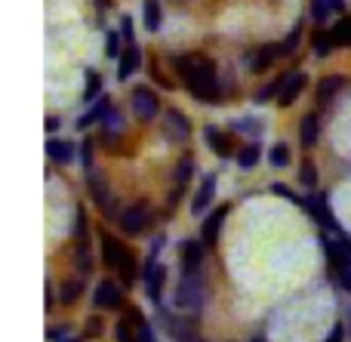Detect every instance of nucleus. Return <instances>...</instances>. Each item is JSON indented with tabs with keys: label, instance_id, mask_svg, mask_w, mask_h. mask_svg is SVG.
Returning a JSON list of instances; mask_svg holds the SVG:
<instances>
[{
	"label": "nucleus",
	"instance_id": "obj_1",
	"mask_svg": "<svg viewBox=\"0 0 351 342\" xmlns=\"http://www.w3.org/2000/svg\"><path fill=\"white\" fill-rule=\"evenodd\" d=\"M173 68L179 74V80L185 84V90L191 93L197 102L216 105L222 99V84L216 74V62L204 53H182L173 56Z\"/></svg>",
	"mask_w": 351,
	"mask_h": 342
},
{
	"label": "nucleus",
	"instance_id": "obj_20",
	"mask_svg": "<svg viewBox=\"0 0 351 342\" xmlns=\"http://www.w3.org/2000/svg\"><path fill=\"white\" fill-rule=\"evenodd\" d=\"M339 47L333 37V28H324V25H317V31L311 34V53L317 56V59H327L333 49Z\"/></svg>",
	"mask_w": 351,
	"mask_h": 342
},
{
	"label": "nucleus",
	"instance_id": "obj_29",
	"mask_svg": "<svg viewBox=\"0 0 351 342\" xmlns=\"http://www.w3.org/2000/svg\"><path fill=\"white\" fill-rule=\"evenodd\" d=\"M268 160H271L274 170H284V167H290V145H287V142H278V145H271V151H268Z\"/></svg>",
	"mask_w": 351,
	"mask_h": 342
},
{
	"label": "nucleus",
	"instance_id": "obj_15",
	"mask_svg": "<svg viewBox=\"0 0 351 342\" xmlns=\"http://www.w3.org/2000/svg\"><path fill=\"white\" fill-rule=\"evenodd\" d=\"M213 197H216V173H206L204 182H200V188L194 191L191 213H194V216L206 213V210H210V204H213Z\"/></svg>",
	"mask_w": 351,
	"mask_h": 342
},
{
	"label": "nucleus",
	"instance_id": "obj_34",
	"mask_svg": "<svg viewBox=\"0 0 351 342\" xmlns=\"http://www.w3.org/2000/svg\"><path fill=\"white\" fill-rule=\"evenodd\" d=\"M121 40H123V34H121V28L117 31H108V37H105V56L108 59H121Z\"/></svg>",
	"mask_w": 351,
	"mask_h": 342
},
{
	"label": "nucleus",
	"instance_id": "obj_17",
	"mask_svg": "<svg viewBox=\"0 0 351 342\" xmlns=\"http://www.w3.org/2000/svg\"><path fill=\"white\" fill-rule=\"evenodd\" d=\"M111 108H114V102H111V99L102 93V96H99L96 102H93V108L86 111L84 117H77V130H90L93 123H102L105 117H108V111H111Z\"/></svg>",
	"mask_w": 351,
	"mask_h": 342
},
{
	"label": "nucleus",
	"instance_id": "obj_4",
	"mask_svg": "<svg viewBox=\"0 0 351 342\" xmlns=\"http://www.w3.org/2000/svg\"><path fill=\"white\" fill-rule=\"evenodd\" d=\"M117 219H121L123 234H130V238H139V234L145 232L148 219H152V210H148L142 201H136V204H130V207H123Z\"/></svg>",
	"mask_w": 351,
	"mask_h": 342
},
{
	"label": "nucleus",
	"instance_id": "obj_35",
	"mask_svg": "<svg viewBox=\"0 0 351 342\" xmlns=\"http://www.w3.org/2000/svg\"><path fill=\"white\" fill-rule=\"evenodd\" d=\"M80 296V281H65L62 284V293H59V302L62 306H74Z\"/></svg>",
	"mask_w": 351,
	"mask_h": 342
},
{
	"label": "nucleus",
	"instance_id": "obj_5",
	"mask_svg": "<svg viewBox=\"0 0 351 342\" xmlns=\"http://www.w3.org/2000/svg\"><path fill=\"white\" fill-rule=\"evenodd\" d=\"M160 318L167 321V333H170L176 342L197 339V318H194V315H170V312H164V308H160Z\"/></svg>",
	"mask_w": 351,
	"mask_h": 342
},
{
	"label": "nucleus",
	"instance_id": "obj_27",
	"mask_svg": "<svg viewBox=\"0 0 351 342\" xmlns=\"http://www.w3.org/2000/svg\"><path fill=\"white\" fill-rule=\"evenodd\" d=\"M308 16H311V22L327 25V19L333 16V6H330V0H311V3H308Z\"/></svg>",
	"mask_w": 351,
	"mask_h": 342
},
{
	"label": "nucleus",
	"instance_id": "obj_24",
	"mask_svg": "<svg viewBox=\"0 0 351 342\" xmlns=\"http://www.w3.org/2000/svg\"><path fill=\"white\" fill-rule=\"evenodd\" d=\"M342 86H346L342 74H327V77H321V84H317V105H330V99H333Z\"/></svg>",
	"mask_w": 351,
	"mask_h": 342
},
{
	"label": "nucleus",
	"instance_id": "obj_36",
	"mask_svg": "<svg viewBox=\"0 0 351 342\" xmlns=\"http://www.w3.org/2000/svg\"><path fill=\"white\" fill-rule=\"evenodd\" d=\"M231 130L234 133H250V136H259L262 133V123L256 121V117H241V121L231 123Z\"/></svg>",
	"mask_w": 351,
	"mask_h": 342
},
{
	"label": "nucleus",
	"instance_id": "obj_13",
	"mask_svg": "<svg viewBox=\"0 0 351 342\" xmlns=\"http://www.w3.org/2000/svg\"><path fill=\"white\" fill-rule=\"evenodd\" d=\"M139 65H142V49H139V43H127L123 47V53H121V59H117V80H127V77H133L136 71H139Z\"/></svg>",
	"mask_w": 351,
	"mask_h": 342
},
{
	"label": "nucleus",
	"instance_id": "obj_28",
	"mask_svg": "<svg viewBox=\"0 0 351 342\" xmlns=\"http://www.w3.org/2000/svg\"><path fill=\"white\" fill-rule=\"evenodd\" d=\"M299 43H302V22L293 25L290 34H287L284 40H280V56H293V53H296Z\"/></svg>",
	"mask_w": 351,
	"mask_h": 342
},
{
	"label": "nucleus",
	"instance_id": "obj_43",
	"mask_svg": "<svg viewBox=\"0 0 351 342\" xmlns=\"http://www.w3.org/2000/svg\"><path fill=\"white\" fill-rule=\"evenodd\" d=\"M342 339H346V324L339 321V324H333V330H330L327 342H342Z\"/></svg>",
	"mask_w": 351,
	"mask_h": 342
},
{
	"label": "nucleus",
	"instance_id": "obj_3",
	"mask_svg": "<svg viewBox=\"0 0 351 342\" xmlns=\"http://www.w3.org/2000/svg\"><path fill=\"white\" fill-rule=\"evenodd\" d=\"M130 102H133V114H136V121H142V123L154 121V117L160 114V96H158V93H154L148 84L136 86L133 96H130Z\"/></svg>",
	"mask_w": 351,
	"mask_h": 342
},
{
	"label": "nucleus",
	"instance_id": "obj_26",
	"mask_svg": "<svg viewBox=\"0 0 351 342\" xmlns=\"http://www.w3.org/2000/svg\"><path fill=\"white\" fill-rule=\"evenodd\" d=\"M86 86H84V102H96L99 96H102V74L96 71V68H86Z\"/></svg>",
	"mask_w": 351,
	"mask_h": 342
},
{
	"label": "nucleus",
	"instance_id": "obj_32",
	"mask_svg": "<svg viewBox=\"0 0 351 342\" xmlns=\"http://www.w3.org/2000/svg\"><path fill=\"white\" fill-rule=\"evenodd\" d=\"M191 176H194V158L191 154H182L179 167H176V182H179V188H185V185L191 182Z\"/></svg>",
	"mask_w": 351,
	"mask_h": 342
},
{
	"label": "nucleus",
	"instance_id": "obj_10",
	"mask_svg": "<svg viewBox=\"0 0 351 342\" xmlns=\"http://www.w3.org/2000/svg\"><path fill=\"white\" fill-rule=\"evenodd\" d=\"M278 59H284V56H280V43H262L259 49H253V53H250L247 68L253 74H265Z\"/></svg>",
	"mask_w": 351,
	"mask_h": 342
},
{
	"label": "nucleus",
	"instance_id": "obj_47",
	"mask_svg": "<svg viewBox=\"0 0 351 342\" xmlns=\"http://www.w3.org/2000/svg\"><path fill=\"white\" fill-rule=\"evenodd\" d=\"M96 3L102 6V10H108V6H111V0H96Z\"/></svg>",
	"mask_w": 351,
	"mask_h": 342
},
{
	"label": "nucleus",
	"instance_id": "obj_9",
	"mask_svg": "<svg viewBox=\"0 0 351 342\" xmlns=\"http://www.w3.org/2000/svg\"><path fill=\"white\" fill-rule=\"evenodd\" d=\"M93 306L105 308V312H117L123 306V290L114 281H99V287L93 290Z\"/></svg>",
	"mask_w": 351,
	"mask_h": 342
},
{
	"label": "nucleus",
	"instance_id": "obj_48",
	"mask_svg": "<svg viewBox=\"0 0 351 342\" xmlns=\"http://www.w3.org/2000/svg\"><path fill=\"white\" fill-rule=\"evenodd\" d=\"M62 342H84L80 337H68V339H62Z\"/></svg>",
	"mask_w": 351,
	"mask_h": 342
},
{
	"label": "nucleus",
	"instance_id": "obj_33",
	"mask_svg": "<svg viewBox=\"0 0 351 342\" xmlns=\"http://www.w3.org/2000/svg\"><path fill=\"white\" fill-rule=\"evenodd\" d=\"M299 182H302L305 188H315V185H317V167L311 164L308 158L299 164Z\"/></svg>",
	"mask_w": 351,
	"mask_h": 342
},
{
	"label": "nucleus",
	"instance_id": "obj_44",
	"mask_svg": "<svg viewBox=\"0 0 351 342\" xmlns=\"http://www.w3.org/2000/svg\"><path fill=\"white\" fill-rule=\"evenodd\" d=\"M330 6H333L336 16H346L348 12V0H330Z\"/></svg>",
	"mask_w": 351,
	"mask_h": 342
},
{
	"label": "nucleus",
	"instance_id": "obj_38",
	"mask_svg": "<svg viewBox=\"0 0 351 342\" xmlns=\"http://www.w3.org/2000/svg\"><path fill=\"white\" fill-rule=\"evenodd\" d=\"M271 191H274V195H280V197H287V201H290V204H296V207H302V210H305V197H299L296 191H290V188H287V185L274 182V185H271Z\"/></svg>",
	"mask_w": 351,
	"mask_h": 342
},
{
	"label": "nucleus",
	"instance_id": "obj_18",
	"mask_svg": "<svg viewBox=\"0 0 351 342\" xmlns=\"http://www.w3.org/2000/svg\"><path fill=\"white\" fill-rule=\"evenodd\" d=\"M204 238L194 241L188 238L185 244H182V271H200V262H204Z\"/></svg>",
	"mask_w": 351,
	"mask_h": 342
},
{
	"label": "nucleus",
	"instance_id": "obj_12",
	"mask_svg": "<svg viewBox=\"0 0 351 342\" xmlns=\"http://www.w3.org/2000/svg\"><path fill=\"white\" fill-rule=\"evenodd\" d=\"M127 256H130V250L121 244V241L111 238V234H102V262H105V269L121 271V265L127 262Z\"/></svg>",
	"mask_w": 351,
	"mask_h": 342
},
{
	"label": "nucleus",
	"instance_id": "obj_25",
	"mask_svg": "<svg viewBox=\"0 0 351 342\" xmlns=\"http://www.w3.org/2000/svg\"><path fill=\"white\" fill-rule=\"evenodd\" d=\"M259 158H262L259 142H247L243 148H237V167H243V170H253V167L259 164Z\"/></svg>",
	"mask_w": 351,
	"mask_h": 342
},
{
	"label": "nucleus",
	"instance_id": "obj_6",
	"mask_svg": "<svg viewBox=\"0 0 351 342\" xmlns=\"http://www.w3.org/2000/svg\"><path fill=\"white\" fill-rule=\"evenodd\" d=\"M191 133H194L191 121H188L179 108H167L164 111V136L173 142V145H185V142L191 139Z\"/></svg>",
	"mask_w": 351,
	"mask_h": 342
},
{
	"label": "nucleus",
	"instance_id": "obj_22",
	"mask_svg": "<svg viewBox=\"0 0 351 342\" xmlns=\"http://www.w3.org/2000/svg\"><path fill=\"white\" fill-rule=\"evenodd\" d=\"M299 139H302V148L317 145V139H321V121H317L315 111L302 117V123H299Z\"/></svg>",
	"mask_w": 351,
	"mask_h": 342
},
{
	"label": "nucleus",
	"instance_id": "obj_39",
	"mask_svg": "<svg viewBox=\"0 0 351 342\" xmlns=\"http://www.w3.org/2000/svg\"><path fill=\"white\" fill-rule=\"evenodd\" d=\"M105 333V324H102V318H96V315H93L90 321H86V330H84V337L86 339H99Z\"/></svg>",
	"mask_w": 351,
	"mask_h": 342
},
{
	"label": "nucleus",
	"instance_id": "obj_2",
	"mask_svg": "<svg viewBox=\"0 0 351 342\" xmlns=\"http://www.w3.org/2000/svg\"><path fill=\"white\" fill-rule=\"evenodd\" d=\"M206 300V284L200 278V271H182L179 284H176L173 302L176 308H185V312H197Z\"/></svg>",
	"mask_w": 351,
	"mask_h": 342
},
{
	"label": "nucleus",
	"instance_id": "obj_8",
	"mask_svg": "<svg viewBox=\"0 0 351 342\" xmlns=\"http://www.w3.org/2000/svg\"><path fill=\"white\" fill-rule=\"evenodd\" d=\"M86 173V188H90V197H93V204L96 207H102L105 213H114V195L108 191V182L102 179V173H96V167L93 170H84Z\"/></svg>",
	"mask_w": 351,
	"mask_h": 342
},
{
	"label": "nucleus",
	"instance_id": "obj_11",
	"mask_svg": "<svg viewBox=\"0 0 351 342\" xmlns=\"http://www.w3.org/2000/svg\"><path fill=\"white\" fill-rule=\"evenodd\" d=\"M305 86H308V74H305V71H287V80H284L280 96H278V105H280V108H290V105L302 96Z\"/></svg>",
	"mask_w": 351,
	"mask_h": 342
},
{
	"label": "nucleus",
	"instance_id": "obj_14",
	"mask_svg": "<svg viewBox=\"0 0 351 342\" xmlns=\"http://www.w3.org/2000/svg\"><path fill=\"white\" fill-rule=\"evenodd\" d=\"M204 139H206V145L213 148V154H219V158H231V154H234L231 133H222L216 123H206V127H204Z\"/></svg>",
	"mask_w": 351,
	"mask_h": 342
},
{
	"label": "nucleus",
	"instance_id": "obj_46",
	"mask_svg": "<svg viewBox=\"0 0 351 342\" xmlns=\"http://www.w3.org/2000/svg\"><path fill=\"white\" fill-rule=\"evenodd\" d=\"M53 306H56V290H53V284L47 281V312H49Z\"/></svg>",
	"mask_w": 351,
	"mask_h": 342
},
{
	"label": "nucleus",
	"instance_id": "obj_51",
	"mask_svg": "<svg viewBox=\"0 0 351 342\" xmlns=\"http://www.w3.org/2000/svg\"><path fill=\"white\" fill-rule=\"evenodd\" d=\"M191 342H206V339H200V337H197V339H191Z\"/></svg>",
	"mask_w": 351,
	"mask_h": 342
},
{
	"label": "nucleus",
	"instance_id": "obj_50",
	"mask_svg": "<svg viewBox=\"0 0 351 342\" xmlns=\"http://www.w3.org/2000/svg\"><path fill=\"white\" fill-rule=\"evenodd\" d=\"M250 342H265V339H262V337H253V339H250Z\"/></svg>",
	"mask_w": 351,
	"mask_h": 342
},
{
	"label": "nucleus",
	"instance_id": "obj_16",
	"mask_svg": "<svg viewBox=\"0 0 351 342\" xmlns=\"http://www.w3.org/2000/svg\"><path fill=\"white\" fill-rule=\"evenodd\" d=\"M145 278V290H148V300L154 302V306H160L164 302V284H167V265H154L148 275H142Z\"/></svg>",
	"mask_w": 351,
	"mask_h": 342
},
{
	"label": "nucleus",
	"instance_id": "obj_30",
	"mask_svg": "<svg viewBox=\"0 0 351 342\" xmlns=\"http://www.w3.org/2000/svg\"><path fill=\"white\" fill-rule=\"evenodd\" d=\"M333 37H336V43H339V47H351V16H348V12L336 19Z\"/></svg>",
	"mask_w": 351,
	"mask_h": 342
},
{
	"label": "nucleus",
	"instance_id": "obj_45",
	"mask_svg": "<svg viewBox=\"0 0 351 342\" xmlns=\"http://www.w3.org/2000/svg\"><path fill=\"white\" fill-rule=\"evenodd\" d=\"M43 130H47V136H49V133H56V130H59V117L49 114L47 121H43Z\"/></svg>",
	"mask_w": 351,
	"mask_h": 342
},
{
	"label": "nucleus",
	"instance_id": "obj_49",
	"mask_svg": "<svg viewBox=\"0 0 351 342\" xmlns=\"http://www.w3.org/2000/svg\"><path fill=\"white\" fill-rule=\"evenodd\" d=\"M346 324H348V333H351V308H348V321H346Z\"/></svg>",
	"mask_w": 351,
	"mask_h": 342
},
{
	"label": "nucleus",
	"instance_id": "obj_42",
	"mask_svg": "<svg viewBox=\"0 0 351 342\" xmlns=\"http://www.w3.org/2000/svg\"><path fill=\"white\" fill-rule=\"evenodd\" d=\"M65 333H68V324H59V327H53V330H47V339L49 342H62L65 339Z\"/></svg>",
	"mask_w": 351,
	"mask_h": 342
},
{
	"label": "nucleus",
	"instance_id": "obj_40",
	"mask_svg": "<svg viewBox=\"0 0 351 342\" xmlns=\"http://www.w3.org/2000/svg\"><path fill=\"white\" fill-rule=\"evenodd\" d=\"M136 342H158V339H154L152 321H139V337H136Z\"/></svg>",
	"mask_w": 351,
	"mask_h": 342
},
{
	"label": "nucleus",
	"instance_id": "obj_41",
	"mask_svg": "<svg viewBox=\"0 0 351 342\" xmlns=\"http://www.w3.org/2000/svg\"><path fill=\"white\" fill-rule=\"evenodd\" d=\"M121 34H123V43H136V34H133V16H123V19H121Z\"/></svg>",
	"mask_w": 351,
	"mask_h": 342
},
{
	"label": "nucleus",
	"instance_id": "obj_23",
	"mask_svg": "<svg viewBox=\"0 0 351 342\" xmlns=\"http://www.w3.org/2000/svg\"><path fill=\"white\" fill-rule=\"evenodd\" d=\"M142 22H145L148 34H158L160 25H164V10H160V0H142Z\"/></svg>",
	"mask_w": 351,
	"mask_h": 342
},
{
	"label": "nucleus",
	"instance_id": "obj_7",
	"mask_svg": "<svg viewBox=\"0 0 351 342\" xmlns=\"http://www.w3.org/2000/svg\"><path fill=\"white\" fill-rule=\"evenodd\" d=\"M305 210H308L311 219H315L317 225L324 228V232H336V234L342 232V228L336 225V216L330 213V201H327V195H308V197H305Z\"/></svg>",
	"mask_w": 351,
	"mask_h": 342
},
{
	"label": "nucleus",
	"instance_id": "obj_37",
	"mask_svg": "<svg viewBox=\"0 0 351 342\" xmlns=\"http://www.w3.org/2000/svg\"><path fill=\"white\" fill-rule=\"evenodd\" d=\"M93 148H96V139L86 136V139L80 142V160H84V170H93Z\"/></svg>",
	"mask_w": 351,
	"mask_h": 342
},
{
	"label": "nucleus",
	"instance_id": "obj_21",
	"mask_svg": "<svg viewBox=\"0 0 351 342\" xmlns=\"http://www.w3.org/2000/svg\"><path fill=\"white\" fill-rule=\"evenodd\" d=\"M47 154L59 167H68L74 160V154H77V148H74V142H65V139H47Z\"/></svg>",
	"mask_w": 351,
	"mask_h": 342
},
{
	"label": "nucleus",
	"instance_id": "obj_19",
	"mask_svg": "<svg viewBox=\"0 0 351 342\" xmlns=\"http://www.w3.org/2000/svg\"><path fill=\"white\" fill-rule=\"evenodd\" d=\"M225 216H228V204H222L219 210H213V213L206 216V222H204V244L206 247H216L219 244V234H222Z\"/></svg>",
	"mask_w": 351,
	"mask_h": 342
},
{
	"label": "nucleus",
	"instance_id": "obj_31",
	"mask_svg": "<svg viewBox=\"0 0 351 342\" xmlns=\"http://www.w3.org/2000/svg\"><path fill=\"white\" fill-rule=\"evenodd\" d=\"M284 80H287V74H280V77H274L271 84H265L259 93H256V102L265 105L268 99H278V96H280V90H284Z\"/></svg>",
	"mask_w": 351,
	"mask_h": 342
}]
</instances>
